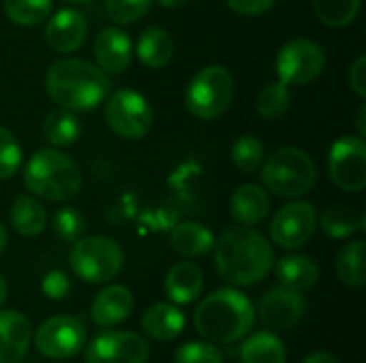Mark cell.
Masks as SVG:
<instances>
[{
    "label": "cell",
    "instance_id": "1",
    "mask_svg": "<svg viewBox=\"0 0 366 363\" xmlns=\"http://www.w3.org/2000/svg\"><path fill=\"white\" fill-rule=\"evenodd\" d=\"M214 263L219 276L234 287H255L272 265L274 250L270 242L251 227H232L214 240Z\"/></svg>",
    "mask_w": 366,
    "mask_h": 363
},
{
    "label": "cell",
    "instance_id": "2",
    "mask_svg": "<svg viewBox=\"0 0 366 363\" xmlns=\"http://www.w3.org/2000/svg\"><path fill=\"white\" fill-rule=\"evenodd\" d=\"M109 75L97 64L79 58L56 60L45 75V90L49 98L75 113L97 109L109 96Z\"/></svg>",
    "mask_w": 366,
    "mask_h": 363
},
{
    "label": "cell",
    "instance_id": "3",
    "mask_svg": "<svg viewBox=\"0 0 366 363\" xmlns=\"http://www.w3.org/2000/svg\"><path fill=\"white\" fill-rule=\"evenodd\" d=\"M195 329L210 342L232 344L255 325V308L238 289H219L195 308Z\"/></svg>",
    "mask_w": 366,
    "mask_h": 363
},
{
    "label": "cell",
    "instance_id": "4",
    "mask_svg": "<svg viewBox=\"0 0 366 363\" xmlns=\"http://www.w3.org/2000/svg\"><path fill=\"white\" fill-rule=\"evenodd\" d=\"M79 165L58 148L36 150L24 167V186L47 201H71L81 190Z\"/></svg>",
    "mask_w": 366,
    "mask_h": 363
},
{
    "label": "cell",
    "instance_id": "5",
    "mask_svg": "<svg viewBox=\"0 0 366 363\" xmlns=\"http://www.w3.org/2000/svg\"><path fill=\"white\" fill-rule=\"evenodd\" d=\"M262 182L266 190L281 199H300L311 193L317 182L313 158L298 148H281L262 163Z\"/></svg>",
    "mask_w": 366,
    "mask_h": 363
},
{
    "label": "cell",
    "instance_id": "6",
    "mask_svg": "<svg viewBox=\"0 0 366 363\" xmlns=\"http://www.w3.org/2000/svg\"><path fill=\"white\" fill-rule=\"evenodd\" d=\"M234 101V77L225 66H204L189 81L184 92V105L191 116L199 120L221 118Z\"/></svg>",
    "mask_w": 366,
    "mask_h": 363
},
{
    "label": "cell",
    "instance_id": "7",
    "mask_svg": "<svg viewBox=\"0 0 366 363\" xmlns=\"http://www.w3.org/2000/svg\"><path fill=\"white\" fill-rule=\"evenodd\" d=\"M69 263L75 272L77 278L90 285H103L114 280L122 265H124V255L122 248L103 235H92V237H79L69 255Z\"/></svg>",
    "mask_w": 366,
    "mask_h": 363
},
{
    "label": "cell",
    "instance_id": "8",
    "mask_svg": "<svg viewBox=\"0 0 366 363\" xmlns=\"http://www.w3.org/2000/svg\"><path fill=\"white\" fill-rule=\"evenodd\" d=\"M105 122L120 137L129 141H137L146 137L152 128V107L150 103L135 90H118L105 98Z\"/></svg>",
    "mask_w": 366,
    "mask_h": 363
},
{
    "label": "cell",
    "instance_id": "9",
    "mask_svg": "<svg viewBox=\"0 0 366 363\" xmlns=\"http://www.w3.org/2000/svg\"><path fill=\"white\" fill-rule=\"evenodd\" d=\"M326 66V53L322 45L311 39L287 41L274 60V71L279 81L285 86H307L315 81Z\"/></svg>",
    "mask_w": 366,
    "mask_h": 363
},
{
    "label": "cell",
    "instance_id": "10",
    "mask_svg": "<svg viewBox=\"0 0 366 363\" xmlns=\"http://www.w3.org/2000/svg\"><path fill=\"white\" fill-rule=\"evenodd\" d=\"M86 325L81 319L71 315H58L47 319L34 334V347L36 351L47 359H71L86 347Z\"/></svg>",
    "mask_w": 366,
    "mask_h": 363
},
{
    "label": "cell",
    "instance_id": "11",
    "mask_svg": "<svg viewBox=\"0 0 366 363\" xmlns=\"http://www.w3.org/2000/svg\"><path fill=\"white\" fill-rule=\"evenodd\" d=\"M328 175L345 193H360L366 186V143L360 135L339 137L328 152Z\"/></svg>",
    "mask_w": 366,
    "mask_h": 363
},
{
    "label": "cell",
    "instance_id": "12",
    "mask_svg": "<svg viewBox=\"0 0 366 363\" xmlns=\"http://www.w3.org/2000/svg\"><path fill=\"white\" fill-rule=\"evenodd\" d=\"M317 229V212L309 201L285 203L270 223V237L285 250H298L307 246Z\"/></svg>",
    "mask_w": 366,
    "mask_h": 363
},
{
    "label": "cell",
    "instance_id": "13",
    "mask_svg": "<svg viewBox=\"0 0 366 363\" xmlns=\"http://www.w3.org/2000/svg\"><path fill=\"white\" fill-rule=\"evenodd\" d=\"M150 347L135 332H103L86 347V363H146Z\"/></svg>",
    "mask_w": 366,
    "mask_h": 363
},
{
    "label": "cell",
    "instance_id": "14",
    "mask_svg": "<svg viewBox=\"0 0 366 363\" xmlns=\"http://www.w3.org/2000/svg\"><path fill=\"white\" fill-rule=\"evenodd\" d=\"M307 315V297L287 287L270 289L257 306V317L270 332H285L296 327Z\"/></svg>",
    "mask_w": 366,
    "mask_h": 363
},
{
    "label": "cell",
    "instance_id": "15",
    "mask_svg": "<svg viewBox=\"0 0 366 363\" xmlns=\"http://www.w3.org/2000/svg\"><path fill=\"white\" fill-rule=\"evenodd\" d=\"M88 36V19L75 9H60L45 19V41L58 53L77 51Z\"/></svg>",
    "mask_w": 366,
    "mask_h": 363
},
{
    "label": "cell",
    "instance_id": "16",
    "mask_svg": "<svg viewBox=\"0 0 366 363\" xmlns=\"http://www.w3.org/2000/svg\"><path fill=\"white\" fill-rule=\"evenodd\" d=\"M92 49H94L97 66L105 75H122L129 68L131 60H133L131 36L118 26L103 28L94 36Z\"/></svg>",
    "mask_w": 366,
    "mask_h": 363
},
{
    "label": "cell",
    "instance_id": "17",
    "mask_svg": "<svg viewBox=\"0 0 366 363\" xmlns=\"http://www.w3.org/2000/svg\"><path fill=\"white\" fill-rule=\"evenodd\" d=\"M32 342L30 321L17 310H0V363H19Z\"/></svg>",
    "mask_w": 366,
    "mask_h": 363
},
{
    "label": "cell",
    "instance_id": "18",
    "mask_svg": "<svg viewBox=\"0 0 366 363\" xmlns=\"http://www.w3.org/2000/svg\"><path fill=\"white\" fill-rule=\"evenodd\" d=\"M131 312H133V293L120 285H109L103 291H99L90 308L92 323L105 329L124 323L131 317Z\"/></svg>",
    "mask_w": 366,
    "mask_h": 363
},
{
    "label": "cell",
    "instance_id": "19",
    "mask_svg": "<svg viewBox=\"0 0 366 363\" xmlns=\"http://www.w3.org/2000/svg\"><path fill=\"white\" fill-rule=\"evenodd\" d=\"M270 212V197L264 186L242 184L229 197V214L242 227L259 225Z\"/></svg>",
    "mask_w": 366,
    "mask_h": 363
},
{
    "label": "cell",
    "instance_id": "20",
    "mask_svg": "<svg viewBox=\"0 0 366 363\" xmlns=\"http://www.w3.org/2000/svg\"><path fill=\"white\" fill-rule=\"evenodd\" d=\"M142 329L152 340L172 342L184 329V312L178 308V304L157 302L142 315Z\"/></svg>",
    "mask_w": 366,
    "mask_h": 363
},
{
    "label": "cell",
    "instance_id": "21",
    "mask_svg": "<svg viewBox=\"0 0 366 363\" xmlns=\"http://www.w3.org/2000/svg\"><path fill=\"white\" fill-rule=\"evenodd\" d=\"M272 270L281 287H287L300 293L311 291L320 280V267L307 255H285L279 261H274Z\"/></svg>",
    "mask_w": 366,
    "mask_h": 363
},
{
    "label": "cell",
    "instance_id": "22",
    "mask_svg": "<svg viewBox=\"0 0 366 363\" xmlns=\"http://www.w3.org/2000/svg\"><path fill=\"white\" fill-rule=\"evenodd\" d=\"M204 291V274L193 261H178L165 276V293L174 304H191Z\"/></svg>",
    "mask_w": 366,
    "mask_h": 363
},
{
    "label": "cell",
    "instance_id": "23",
    "mask_svg": "<svg viewBox=\"0 0 366 363\" xmlns=\"http://www.w3.org/2000/svg\"><path fill=\"white\" fill-rule=\"evenodd\" d=\"M169 246L176 255L195 259V257L208 255L214 248V235L208 227L193 223V220H184L172 229Z\"/></svg>",
    "mask_w": 366,
    "mask_h": 363
},
{
    "label": "cell",
    "instance_id": "24",
    "mask_svg": "<svg viewBox=\"0 0 366 363\" xmlns=\"http://www.w3.org/2000/svg\"><path fill=\"white\" fill-rule=\"evenodd\" d=\"M137 60L148 68H163L174 58V39L167 30L159 26H148L142 30L135 45Z\"/></svg>",
    "mask_w": 366,
    "mask_h": 363
},
{
    "label": "cell",
    "instance_id": "25",
    "mask_svg": "<svg viewBox=\"0 0 366 363\" xmlns=\"http://www.w3.org/2000/svg\"><path fill=\"white\" fill-rule=\"evenodd\" d=\"M240 359L242 363H285L287 353L283 340L274 332L262 329L251 336H244V342L240 347Z\"/></svg>",
    "mask_w": 366,
    "mask_h": 363
},
{
    "label": "cell",
    "instance_id": "26",
    "mask_svg": "<svg viewBox=\"0 0 366 363\" xmlns=\"http://www.w3.org/2000/svg\"><path fill=\"white\" fill-rule=\"evenodd\" d=\"M11 225L13 229L24 235V237H36L45 231L47 227V212L41 205V201H36L30 195H17L11 212H9Z\"/></svg>",
    "mask_w": 366,
    "mask_h": 363
},
{
    "label": "cell",
    "instance_id": "27",
    "mask_svg": "<svg viewBox=\"0 0 366 363\" xmlns=\"http://www.w3.org/2000/svg\"><path fill=\"white\" fill-rule=\"evenodd\" d=\"M81 135V124L75 111L58 107L49 111L43 120V137L54 148H69Z\"/></svg>",
    "mask_w": 366,
    "mask_h": 363
},
{
    "label": "cell",
    "instance_id": "28",
    "mask_svg": "<svg viewBox=\"0 0 366 363\" xmlns=\"http://www.w3.org/2000/svg\"><path fill=\"white\" fill-rule=\"evenodd\" d=\"M365 240H354L345 244L337 257V276L350 289H362L366 282Z\"/></svg>",
    "mask_w": 366,
    "mask_h": 363
},
{
    "label": "cell",
    "instance_id": "29",
    "mask_svg": "<svg viewBox=\"0 0 366 363\" xmlns=\"http://www.w3.org/2000/svg\"><path fill=\"white\" fill-rule=\"evenodd\" d=\"M317 223L322 225L324 233L332 240H347L365 227L362 214H358L356 210H352L347 205L328 208Z\"/></svg>",
    "mask_w": 366,
    "mask_h": 363
},
{
    "label": "cell",
    "instance_id": "30",
    "mask_svg": "<svg viewBox=\"0 0 366 363\" xmlns=\"http://www.w3.org/2000/svg\"><path fill=\"white\" fill-rule=\"evenodd\" d=\"M362 0H313L317 19L328 28H345L360 13Z\"/></svg>",
    "mask_w": 366,
    "mask_h": 363
},
{
    "label": "cell",
    "instance_id": "31",
    "mask_svg": "<svg viewBox=\"0 0 366 363\" xmlns=\"http://www.w3.org/2000/svg\"><path fill=\"white\" fill-rule=\"evenodd\" d=\"M292 105V92L290 86L283 81H270L266 83L257 94V113L266 120H279L287 113Z\"/></svg>",
    "mask_w": 366,
    "mask_h": 363
},
{
    "label": "cell",
    "instance_id": "32",
    "mask_svg": "<svg viewBox=\"0 0 366 363\" xmlns=\"http://www.w3.org/2000/svg\"><path fill=\"white\" fill-rule=\"evenodd\" d=\"M51 0H4L6 17L17 26H39L51 15Z\"/></svg>",
    "mask_w": 366,
    "mask_h": 363
},
{
    "label": "cell",
    "instance_id": "33",
    "mask_svg": "<svg viewBox=\"0 0 366 363\" xmlns=\"http://www.w3.org/2000/svg\"><path fill=\"white\" fill-rule=\"evenodd\" d=\"M264 143L255 135H242L232 143V160L242 173H257L264 163Z\"/></svg>",
    "mask_w": 366,
    "mask_h": 363
},
{
    "label": "cell",
    "instance_id": "34",
    "mask_svg": "<svg viewBox=\"0 0 366 363\" xmlns=\"http://www.w3.org/2000/svg\"><path fill=\"white\" fill-rule=\"evenodd\" d=\"M51 229L62 242H77L86 231V218L75 208H60L51 216Z\"/></svg>",
    "mask_w": 366,
    "mask_h": 363
},
{
    "label": "cell",
    "instance_id": "35",
    "mask_svg": "<svg viewBox=\"0 0 366 363\" xmlns=\"http://www.w3.org/2000/svg\"><path fill=\"white\" fill-rule=\"evenodd\" d=\"M154 0H105V13L116 26L139 21L152 6Z\"/></svg>",
    "mask_w": 366,
    "mask_h": 363
},
{
    "label": "cell",
    "instance_id": "36",
    "mask_svg": "<svg viewBox=\"0 0 366 363\" xmlns=\"http://www.w3.org/2000/svg\"><path fill=\"white\" fill-rule=\"evenodd\" d=\"M21 148L15 135L0 126V180H11L21 169Z\"/></svg>",
    "mask_w": 366,
    "mask_h": 363
},
{
    "label": "cell",
    "instance_id": "37",
    "mask_svg": "<svg viewBox=\"0 0 366 363\" xmlns=\"http://www.w3.org/2000/svg\"><path fill=\"white\" fill-rule=\"evenodd\" d=\"M174 363H223V353L208 342H187L176 351Z\"/></svg>",
    "mask_w": 366,
    "mask_h": 363
},
{
    "label": "cell",
    "instance_id": "38",
    "mask_svg": "<svg viewBox=\"0 0 366 363\" xmlns=\"http://www.w3.org/2000/svg\"><path fill=\"white\" fill-rule=\"evenodd\" d=\"M41 289H43V293H45L49 300H62V297H66V293H69V289H71V282H69V278H66L64 272L51 270V272H47L45 278L41 280Z\"/></svg>",
    "mask_w": 366,
    "mask_h": 363
},
{
    "label": "cell",
    "instance_id": "39",
    "mask_svg": "<svg viewBox=\"0 0 366 363\" xmlns=\"http://www.w3.org/2000/svg\"><path fill=\"white\" fill-rule=\"evenodd\" d=\"M225 2L238 15H262L277 4V0H225Z\"/></svg>",
    "mask_w": 366,
    "mask_h": 363
},
{
    "label": "cell",
    "instance_id": "40",
    "mask_svg": "<svg viewBox=\"0 0 366 363\" xmlns=\"http://www.w3.org/2000/svg\"><path fill=\"white\" fill-rule=\"evenodd\" d=\"M350 88L358 98H366V58L358 56L350 66Z\"/></svg>",
    "mask_w": 366,
    "mask_h": 363
},
{
    "label": "cell",
    "instance_id": "41",
    "mask_svg": "<svg viewBox=\"0 0 366 363\" xmlns=\"http://www.w3.org/2000/svg\"><path fill=\"white\" fill-rule=\"evenodd\" d=\"M302 363H341L332 353H326V351H315V353H311L307 359Z\"/></svg>",
    "mask_w": 366,
    "mask_h": 363
},
{
    "label": "cell",
    "instance_id": "42",
    "mask_svg": "<svg viewBox=\"0 0 366 363\" xmlns=\"http://www.w3.org/2000/svg\"><path fill=\"white\" fill-rule=\"evenodd\" d=\"M157 2L165 9H180V6L189 4V0H157Z\"/></svg>",
    "mask_w": 366,
    "mask_h": 363
},
{
    "label": "cell",
    "instance_id": "43",
    "mask_svg": "<svg viewBox=\"0 0 366 363\" xmlns=\"http://www.w3.org/2000/svg\"><path fill=\"white\" fill-rule=\"evenodd\" d=\"M365 116H366V107H362V109H360V113H358V120H356V126H358V135H360V137H365L366 135Z\"/></svg>",
    "mask_w": 366,
    "mask_h": 363
},
{
    "label": "cell",
    "instance_id": "44",
    "mask_svg": "<svg viewBox=\"0 0 366 363\" xmlns=\"http://www.w3.org/2000/svg\"><path fill=\"white\" fill-rule=\"evenodd\" d=\"M6 244H9V231H6V227L0 223V252L6 248Z\"/></svg>",
    "mask_w": 366,
    "mask_h": 363
},
{
    "label": "cell",
    "instance_id": "45",
    "mask_svg": "<svg viewBox=\"0 0 366 363\" xmlns=\"http://www.w3.org/2000/svg\"><path fill=\"white\" fill-rule=\"evenodd\" d=\"M6 295H9V287H6V282H4V278L0 276V306L6 302Z\"/></svg>",
    "mask_w": 366,
    "mask_h": 363
},
{
    "label": "cell",
    "instance_id": "46",
    "mask_svg": "<svg viewBox=\"0 0 366 363\" xmlns=\"http://www.w3.org/2000/svg\"><path fill=\"white\" fill-rule=\"evenodd\" d=\"M64 2H69V4H86L88 0H64Z\"/></svg>",
    "mask_w": 366,
    "mask_h": 363
}]
</instances>
